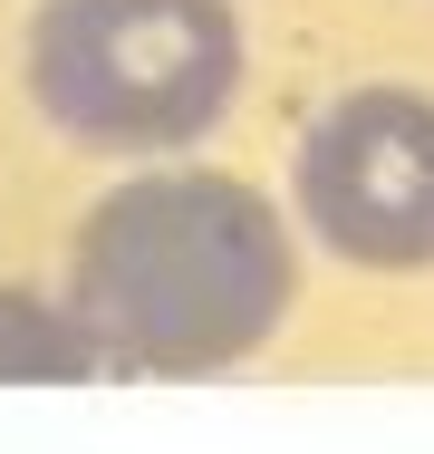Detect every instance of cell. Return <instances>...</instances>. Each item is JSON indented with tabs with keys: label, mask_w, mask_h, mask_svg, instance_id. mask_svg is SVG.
Returning <instances> with one entry per match:
<instances>
[{
	"label": "cell",
	"mask_w": 434,
	"mask_h": 454,
	"mask_svg": "<svg viewBox=\"0 0 434 454\" xmlns=\"http://www.w3.org/2000/svg\"><path fill=\"white\" fill-rule=\"evenodd\" d=\"M290 223L347 271H434V88L367 78L329 97L290 165Z\"/></svg>",
	"instance_id": "3"
},
{
	"label": "cell",
	"mask_w": 434,
	"mask_h": 454,
	"mask_svg": "<svg viewBox=\"0 0 434 454\" xmlns=\"http://www.w3.org/2000/svg\"><path fill=\"white\" fill-rule=\"evenodd\" d=\"M242 0H39L19 39L29 106L87 145L174 165L242 106Z\"/></svg>",
	"instance_id": "2"
},
{
	"label": "cell",
	"mask_w": 434,
	"mask_h": 454,
	"mask_svg": "<svg viewBox=\"0 0 434 454\" xmlns=\"http://www.w3.org/2000/svg\"><path fill=\"white\" fill-rule=\"evenodd\" d=\"M116 377L97 329L49 290H0V387H97Z\"/></svg>",
	"instance_id": "4"
},
{
	"label": "cell",
	"mask_w": 434,
	"mask_h": 454,
	"mask_svg": "<svg viewBox=\"0 0 434 454\" xmlns=\"http://www.w3.org/2000/svg\"><path fill=\"white\" fill-rule=\"evenodd\" d=\"M299 300V232L252 175L136 165L97 193L68 242V309L116 377H222L252 367Z\"/></svg>",
	"instance_id": "1"
}]
</instances>
